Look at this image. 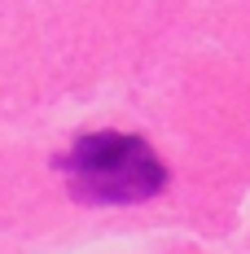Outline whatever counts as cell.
I'll return each instance as SVG.
<instances>
[{
	"mask_svg": "<svg viewBox=\"0 0 250 254\" xmlns=\"http://www.w3.org/2000/svg\"><path fill=\"white\" fill-rule=\"evenodd\" d=\"M66 189L88 206H136L167 189V167L145 136L88 131L57 158Z\"/></svg>",
	"mask_w": 250,
	"mask_h": 254,
	"instance_id": "cell-1",
	"label": "cell"
}]
</instances>
